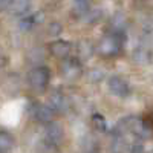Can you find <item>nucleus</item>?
Here are the masks:
<instances>
[{
    "label": "nucleus",
    "instance_id": "1",
    "mask_svg": "<svg viewBox=\"0 0 153 153\" xmlns=\"http://www.w3.org/2000/svg\"><path fill=\"white\" fill-rule=\"evenodd\" d=\"M123 45H124L123 32H112V34H107L101 38L97 45V49H98L100 55L110 58V57H117L121 52Z\"/></svg>",
    "mask_w": 153,
    "mask_h": 153
},
{
    "label": "nucleus",
    "instance_id": "2",
    "mask_svg": "<svg viewBox=\"0 0 153 153\" xmlns=\"http://www.w3.org/2000/svg\"><path fill=\"white\" fill-rule=\"evenodd\" d=\"M51 81V71L46 66H37L28 74V84L35 92H45Z\"/></svg>",
    "mask_w": 153,
    "mask_h": 153
},
{
    "label": "nucleus",
    "instance_id": "3",
    "mask_svg": "<svg viewBox=\"0 0 153 153\" xmlns=\"http://www.w3.org/2000/svg\"><path fill=\"white\" fill-rule=\"evenodd\" d=\"M107 86H109L110 94L118 97V98H126V97L130 95V86L123 76H118V75L110 76L109 81H107Z\"/></svg>",
    "mask_w": 153,
    "mask_h": 153
},
{
    "label": "nucleus",
    "instance_id": "4",
    "mask_svg": "<svg viewBox=\"0 0 153 153\" xmlns=\"http://www.w3.org/2000/svg\"><path fill=\"white\" fill-rule=\"evenodd\" d=\"M81 61L78 58H65L61 65V74L66 80H76L81 75Z\"/></svg>",
    "mask_w": 153,
    "mask_h": 153
},
{
    "label": "nucleus",
    "instance_id": "5",
    "mask_svg": "<svg viewBox=\"0 0 153 153\" xmlns=\"http://www.w3.org/2000/svg\"><path fill=\"white\" fill-rule=\"evenodd\" d=\"M63 138H65V130H63L60 123L51 121V123L46 124V127H45V141L58 146L63 141Z\"/></svg>",
    "mask_w": 153,
    "mask_h": 153
},
{
    "label": "nucleus",
    "instance_id": "6",
    "mask_svg": "<svg viewBox=\"0 0 153 153\" xmlns=\"http://www.w3.org/2000/svg\"><path fill=\"white\" fill-rule=\"evenodd\" d=\"M72 51V45L65 40H55L49 45V52L55 58H68Z\"/></svg>",
    "mask_w": 153,
    "mask_h": 153
},
{
    "label": "nucleus",
    "instance_id": "7",
    "mask_svg": "<svg viewBox=\"0 0 153 153\" xmlns=\"http://www.w3.org/2000/svg\"><path fill=\"white\" fill-rule=\"evenodd\" d=\"M55 112L51 109L49 106L45 104H34L32 107V117L35 118V121L42 123V124H48L54 120Z\"/></svg>",
    "mask_w": 153,
    "mask_h": 153
},
{
    "label": "nucleus",
    "instance_id": "8",
    "mask_svg": "<svg viewBox=\"0 0 153 153\" xmlns=\"http://www.w3.org/2000/svg\"><path fill=\"white\" fill-rule=\"evenodd\" d=\"M49 107L54 112L63 113L69 109V100L66 95H63L61 92H54L49 98Z\"/></svg>",
    "mask_w": 153,
    "mask_h": 153
},
{
    "label": "nucleus",
    "instance_id": "9",
    "mask_svg": "<svg viewBox=\"0 0 153 153\" xmlns=\"http://www.w3.org/2000/svg\"><path fill=\"white\" fill-rule=\"evenodd\" d=\"M133 60L139 65H147L152 61V51L146 46H139L133 51Z\"/></svg>",
    "mask_w": 153,
    "mask_h": 153
},
{
    "label": "nucleus",
    "instance_id": "10",
    "mask_svg": "<svg viewBox=\"0 0 153 153\" xmlns=\"http://www.w3.org/2000/svg\"><path fill=\"white\" fill-rule=\"evenodd\" d=\"M9 8L14 16H23L31 9V2L29 0H14Z\"/></svg>",
    "mask_w": 153,
    "mask_h": 153
},
{
    "label": "nucleus",
    "instance_id": "11",
    "mask_svg": "<svg viewBox=\"0 0 153 153\" xmlns=\"http://www.w3.org/2000/svg\"><path fill=\"white\" fill-rule=\"evenodd\" d=\"M14 138L8 132H0V153H9L14 147Z\"/></svg>",
    "mask_w": 153,
    "mask_h": 153
},
{
    "label": "nucleus",
    "instance_id": "12",
    "mask_svg": "<svg viewBox=\"0 0 153 153\" xmlns=\"http://www.w3.org/2000/svg\"><path fill=\"white\" fill-rule=\"evenodd\" d=\"M127 150H129V146L126 144L124 138L117 135V138L112 143V153H126Z\"/></svg>",
    "mask_w": 153,
    "mask_h": 153
},
{
    "label": "nucleus",
    "instance_id": "13",
    "mask_svg": "<svg viewBox=\"0 0 153 153\" xmlns=\"http://www.w3.org/2000/svg\"><path fill=\"white\" fill-rule=\"evenodd\" d=\"M38 19H40V14L25 17V19L20 22V28H22L23 31H29V29H32V28L35 26V25L38 23Z\"/></svg>",
    "mask_w": 153,
    "mask_h": 153
},
{
    "label": "nucleus",
    "instance_id": "14",
    "mask_svg": "<svg viewBox=\"0 0 153 153\" xmlns=\"http://www.w3.org/2000/svg\"><path fill=\"white\" fill-rule=\"evenodd\" d=\"M92 124H94V127L98 132H106L107 130V123H106L103 115H100V113H94L92 115Z\"/></svg>",
    "mask_w": 153,
    "mask_h": 153
},
{
    "label": "nucleus",
    "instance_id": "15",
    "mask_svg": "<svg viewBox=\"0 0 153 153\" xmlns=\"http://www.w3.org/2000/svg\"><path fill=\"white\" fill-rule=\"evenodd\" d=\"M38 152L40 153H58V149L55 144H51L48 141H43L40 146H38Z\"/></svg>",
    "mask_w": 153,
    "mask_h": 153
},
{
    "label": "nucleus",
    "instance_id": "16",
    "mask_svg": "<svg viewBox=\"0 0 153 153\" xmlns=\"http://www.w3.org/2000/svg\"><path fill=\"white\" fill-rule=\"evenodd\" d=\"M135 6L138 9H150V11H153V0H135Z\"/></svg>",
    "mask_w": 153,
    "mask_h": 153
},
{
    "label": "nucleus",
    "instance_id": "17",
    "mask_svg": "<svg viewBox=\"0 0 153 153\" xmlns=\"http://www.w3.org/2000/svg\"><path fill=\"white\" fill-rule=\"evenodd\" d=\"M48 31H49V35H58V34L63 31V26H61L58 22H52V23L49 25Z\"/></svg>",
    "mask_w": 153,
    "mask_h": 153
},
{
    "label": "nucleus",
    "instance_id": "18",
    "mask_svg": "<svg viewBox=\"0 0 153 153\" xmlns=\"http://www.w3.org/2000/svg\"><path fill=\"white\" fill-rule=\"evenodd\" d=\"M78 51H80V54H81V57H87L89 54L94 51V48H91L86 42H83V43H80V48H78Z\"/></svg>",
    "mask_w": 153,
    "mask_h": 153
},
{
    "label": "nucleus",
    "instance_id": "19",
    "mask_svg": "<svg viewBox=\"0 0 153 153\" xmlns=\"http://www.w3.org/2000/svg\"><path fill=\"white\" fill-rule=\"evenodd\" d=\"M129 153H144V146L141 143H135L129 147V150H127Z\"/></svg>",
    "mask_w": 153,
    "mask_h": 153
},
{
    "label": "nucleus",
    "instance_id": "20",
    "mask_svg": "<svg viewBox=\"0 0 153 153\" xmlns=\"http://www.w3.org/2000/svg\"><path fill=\"white\" fill-rule=\"evenodd\" d=\"M12 2L14 0H0V8H8V6H11Z\"/></svg>",
    "mask_w": 153,
    "mask_h": 153
},
{
    "label": "nucleus",
    "instance_id": "21",
    "mask_svg": "<svg viewBox=\"0 0 153 153\" xmlns=\"http://www.w3.org/2000/svg\"><path fill=\"white\" fill-rule=\"evenodd\" d=\"M6 63H8V58H6L5 55L0 54V69H3V68L6 66Z\"/></svg>",
    "mask_w": 153,
    "mask_h": 153
},
{
    "label": "nucleus",
    "instance_id": "22",
    "mask_svg": "<svg viewBox=\"0 0 153 153\" xmlns=\"http://www.w3.org/2000/svg\"><path fill=\"white\" fill-rule=\"evenodd\" d=\"M87 153H100V150H98V147H97V146H92L91 149L87 150Z\"/></svg>",
    "mask_w": 153,
    "mask_h": 153
},
{
    "label": "nucleus",
    "instance_id": "23",
    "mask_svg": "<svg viewBox=\"0 0 153 153\" xmlns=\"http://www.w3.org/2000/svg\"><path fill=\"white\" fill-rule=\"evenodd\" d=\"M74 2L76 3V6H78V5H87L89 0H74Z\"/></svg>",
    "mask_w": 153,
    "mask_h": 153
},
{
    "label": "nucleus",
    "instance_id": "24",
    "mask_svg": "<svg viewBox=\"0 0 153 153\" xmlns=\"http://www.w3.org/2000/svg\"><path fill=\"white\" fill-rule=\"evenodd\" d=\"M150 153H153V150H152V152H150Z\"/></svg>",
    "mask_w": 153,
    "mask_h": 153
}]
</instances>
